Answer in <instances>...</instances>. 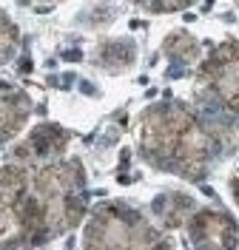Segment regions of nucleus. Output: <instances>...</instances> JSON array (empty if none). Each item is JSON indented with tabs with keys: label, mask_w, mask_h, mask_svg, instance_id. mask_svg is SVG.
Wrapping results in <instances>:
<instances>
[{
	"label": "nucleus",
	"mask_w": 239,
	"mask_h": 250,
	"mask_svg": "<svg viewBox=\"0 0 239 250\" xmlns=\"http://www.w3.org/2000/svg\"><path fill=\"white\" fill-rule=\"evenodd\" d=\"M29 117V100L15 85L0 80V142L12 140Z\"/></svg>",
	"instance_id": "nucleus-6"
},
{
	"label": "nucleus",
	"mask_w": 239,
	"mask_h": 250,
	"mask_svg": "<svg viewBox=\"0 0 239 250\" xmlns=\"http://www.w3.org/2000/svg\"><path fill=\"white\" fill-rule=\"evenodd\" d=\"M29 190V176L20 168H0V239L15 236L17 242V219L20 205Z\"/></svg>",
	"instance_id": "nucleus-5"
},
{
	"label": "nucleus",
	"mask_w": 239,
	"mask_h": 250,
	"mask_svg": "<svg viewBox=\"0 0 239 250\" xmlns=\"http://www.w3.org/2000/svg\"><path fill=\"white\" fill-rule=\"evenodd\" d=\"M65 142H68V134H65V131L54 128V125H43V128H37L32 137L20 145L17 156H20V159H34V156L57 154V151H63Z\"/></svg>",
	"instance_id": "nucleus-7"
},
{
	"label": "nucleus",
	"mask_w": 239,
	"mask_h": 250,
	"mask_svg": "<svg viewBox=\"0 0 239 250\" xmlns=\"http://www.w3.org/2000/svg\"><path fill=\"white\" fill-rule=\"evenodd\" d=\"M134 3H140L143 9H151V12H176L194 0H134Z\"/></svg>",
	"instance_id": "nucleus-10"
},
{
	"label": "nucleus",
	"mask_w": 239,
	"mask_h": 250,
	"mask_svg": "<svg viewBox=\"0 0 239 250\" xmlns=\"http://www.w3.org/2000/svg\"><path fill=\"white\" fill-rule=\"evenodd\" d=\"M191 245L196 248H234L237 245V225L228 213L219 210H199L188 222Z\"/></svg>",
	"instance_id": "nucleus-4"
},
{
	"label": "nucleus",
	"mask_w": 239,
	"mask_h": 250,
	"mask_svg": "<svg viewBox=\"0 0 239 250\" xmlns=\"http://www.w3.org/2000/svg\"><path fill=\"white\" fill-rule=\"evenodd\" d=\"M231 193H234V202L239 205V171L234 173V179H231Z\"/></svg>",
	"instance_id": "nucleus-11"
},
{
	"label": "nucleus",
	"mask_w": 239,
	"mask_h": 250,
	"mask_svg": "<svg viewBox=\"0 0 239 250\" xmlns=\"http://www.w3.org/2000/svg\"><path fill=\"white\" fill-rule=\"evenodd\" d=\"M199 77L228 111L239 114V43L219 46L199 68Z\"/></svg>",
	"instance_id": "nucleus-3"
},
{
	"label": "nucleus",
	"mask_w": 239,
	"mask_h": 250,
	"mask_svg": "<svg viewBox=\"0 0 239 250\" xmlns=\"http://www.w3.org/2000/svg\"><path fill=\"white\" fill-rule=\"evenodd\" d=\"M165 51H171V54L182 57V60H194V57L199 54V43L194 40L191 34H185V31H176V34H171V37H168Z\"/></svg>",
	"instance_id": "nucleus-8"
},
{
	"label": "nucleus",
	"mask_w": 239,
	"mask_h": 250,
	"mask_svg": "<svg viewBox=\"0 0 239 250\" xmlns=\"http://www.w3.org/2000/svg\"><path fill=\"white\" fill-rule=\"evenodd\" d=\"M237 3H239V0H237Z\"/></svg>",
	"instance_id": "nucleus-12"
},
{
	"label": "nucleus",
	"mask_w": 239,
	"mask_h": 250,
	"mask_svg": "<svg viewBox=\"0 0 239 250\" xmlns=\"http://www.w3.org/2000/svg\"><path fill=\"white\" fill-rule=\"evenodd\" d=\"M140 148L151 165L185 179H199L211 159L208 131L182 105H157L145 111L140 120Z\"/></svg>",
	"instance_id": "nucleus-1"
},
{
	"label": "nucleus",
	"mask_w": 239,
	"mask_h": 250,
	"mask_svg": "<svg viewBox=\"0 0 239 250\" xmlns=\"http://www.w3.org/2000/svg\"><path fill=\"white\" fill-rule=\"evenodd\" d=\"M157 242V230L137 210H128L123 205L100 208L91 216V222L86 225V245L88 248H148Z\"/></svg>",
	"instance_id": "nucleus-2"
},
{
	"label": "nucleus",
	"mask_w": 239,
	"mask_h": 250,
	"mask_svg": "<svg viewBox=\"0 0 239 250\" xmlns=\"http://www.w3.org/2000/svg\"><path fill=\"white\" fill-rule=\"evenodd\" d=\"M15 51H17V29L9 17L0 15V65L12 60Z\"/></svg>",
	"instance_id": "nucleus-9"
}]
</instances>
